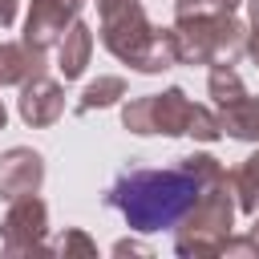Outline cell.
Returning <instances> with one entry per match:
<instances>
[{
    "mask_svg": "<svg viewBox=\"0 0 259 259\" xmlns=\"http://www.w3.org/2000/svg\"><path fill=\"white\" fill-rule=\"evenodd\" d=\"M85 0H32L28 20H24V45L45 53L49 45H57L65 36V28L77 20Z\"/></svg>",
    "mask_w": 259,
    "mask_h": 259,
    "instance_id": "52a82bcc",
    "label": "cell"
},
{
    "mask_svg": "<svg viewBox=\"0 0 259 259\" xmlns=\"http://www.w3.org/2000/svg\"><path fill=\"white\" fill-rule=\"evenodd\" d=\"M121 121L134 134H190V138H202V142H214L223 134L219 113L186 101L182 89H166V93H150V97L130 101L121 109Z\"/></svg>",
    "mask_w": 259,
    "mask_h": 259,
    "instance_id": "3957f363",
    "label": "cell"
},
{
    "mask_svg": "<svg viewBox=\"0 0 259 259\" xmlns=\"http://www.w3.org/2000/svg\"><path fill=\"white\" fill-rule=\"evenodd\" d=\"M61 109H65L61 85L49 81V77H40V73H32L24 81V93H20V117L28 125H53L61 117Z\"/></svg>",
    "mask_w": 259,
    "mask_h": 259,
    "instance_id": "9c48e42d",
    "label": "cell"
},
{
    "mask_svg": "<svg viewBox=\"0 0 259 259\" xmlns=\"http://www.w3.org/2000/svg\"><path fill=\"white\" fill-rule=\"evenodd\" d=\"M239 0H178L174 4V20H190V16H219V12H235Z\"/></svg>",
    "mask_w": 259,
    "mask_h": 259,
    "instance_id": "2e32d148",
    "label": "cell"
},
{
    "mask_svg": "<svg viewBox=\"0 0 259 259\" xmlns=\"http://www.w3.org/2000/svg\"><path fill=\"white\" fill-rule=\"evenodd\" d=\"M251 24H255V32H251V40H247V53H251L255 65H259V0H251Z\"/></svg>",
    "mask_w": 259,
    "mask_h": 259,
    "instance_id": "d6986e66",
    "label": "cell"
},
{
    "mask_svg": "<svg viewBox=\"0 0 259 259\" xmlns=\"http://www.w3.org/2000/svg\"><path fill=\"white\" fill-rule=\"evenodd\" d=\"M40 57L36 49L28 45H12V40H0V85H24L36 69H40Z\"/></svg>",
    "mask_w": 259,
    "mask_h": 259,
    "instance_id": "7c38bea8",
    "label": "cell"
},
{
    "mask_svg": "<svg viewBox=\"0 0 259 259\" xmlns=\"http://www.w3.org/2000/svg\"><path fill=\"white\" fill-rule=\"evenodd\" d=\"M89 53H93V32H89L81 20H73V24L65 28V36L57 40V69L65 73V81H73V77L85 73Z\"/></svg>",
    "mask_w": 259,
    "mask_h": 259,
    "instance_id": "30bf717a",
    "label": "cell"
},
{
    "mask_svg": "<svg viewBox=\"0 0 259 259\" xmlns=\"http://www.w3.org/2000/svg\"><path fill=\"white\" fill-rule=\"evenodd\" d=\"M4 117H8V113H4V105H0V130H4Z\"/></svg>",
    "mask_w": 259,
    "mask_h": 259,
    "instance_id": "44dd1931",
    "label": "cell"
},
{
    "mask_svg": "<svg viewBox=\"0 0 259 259\" xmlns=\"http://www.w3.org/2000/svg\"><path fill=\"white\" fill-rule=\"evenodd\" d=\"M174 45H178V61H190V65H235V57L243 53V24L231 12L174 20Z\"/></svg>",
    "mask_w": 259,
    "mask_h": 259,
    "instance_id": "5b68a950",
    "label": "cell"
},
{
    "mask_svg": "<svg viewBox=\"0 0 259 259\" xmlns=\"http://www.w3.org/2000/svg\"><path fill=\"white\" fill-rule=\"evenodd\" d=\"M101 8V40L105 49L134 65L138 73H162L178 65L174 28H154L138 0H97Z\"/></svg>",
    "mask_w": 259,
    "mask_h": 259,
    "instance_id": "7a4b0ae2",
    "label": "cell"
},
{
    "mask_svg": "<svg viewBox=\"0 0 259 259\" xmlns=\"http://www.w3.org/2000/svg\"><path fill=\"white\" fill-rule=\"evenodd\" d=\"M45 223H49V210L36 194H24V198H12L4 223H0V239H4V251L8 255H28V251H45Z\"/></svg>",
    "mask_w": 259,
    "mask_h": 259,
    "instance_id": "8992f818",
    "label": "cell"
},
{
    "mask_svg": "<svg viewBox=\"0 0 259 259\" xmlns=\"http://www.w3.org/2000/svg\"><path fill=\"white\" fill-rule=\"evenodd\" d=\"M16 16V0H0V28H8Z\"/></svg>",
    "mask_w": 259,
    "mask_h": 259,
    "instance_id": "ffe728a7",
    "label": "cell"
},
{
    "mask_svg": "<svg viewBox=\"0 0 259 259\" xmlns=\"http://www.w3.org/2000/svg\"><path fill=\"white\" fill-rule=\"evenodd\" d=\"M231 219H235V198H231V174H219L202 186L194 210L178 223L174 251L178 255H223L231 239Z\"/></svg>",
    "mask_w": 259,
    "mask_h": 259,
    "instance_id": "277c9868",
    "label": "cell"
},
{
    "mask_svg": "<svg viewBox=\"0 0 259 259\" xmlns=\"http://www.w3.org/2000/svg\"><path fill=\"white\" fill-rule=\"evenodd\" d=\"M45 182V162L36 150H24V146H12L8 154H0V198H24V194H36Z\"/></svg>",
    "mask_w": 259,
    "mask_h": 259,
    "instance_id": "ba28073f",
    "label": "cell"
},
{
    "mask_svg": "<svg viewBox=\"0 0 259 259\" xmlns=\"http://www.w3.org/2000/svg\"><path fill=\"white\" fill-rule=\"evenodd\" d=\"M219 130L239 142H259V97L243 93L235 105L219 109Z\"/></svg>",
    "mask_w": 259,
    "mask_h": 259,
    "instance_id": "8fae6325",
    "label": "cell"
},
{
    "mask_svg": "<svg viewBox=\"0 0 259 259\" xmlns=\"http://www.w3.org/2000/svg\"><path fill=\"white\" fill-rule=\"evenodd\" d=\"M219 174L227 170L210 154H190L174 170H125L105 190V202L121 210L134 231H166L194 210L202 186Z\"/></svg>",
    "mask_w": 259,
    "mask_h": 259,
    "instance_id": "6da1fadb",
    "label": "cell"
},
{
    "mask_svg": "<svg viewBox=\"0 0 259 259\" xmlns=\"http://www.w3.org/2000/svg\"><path fill=\"white\" fill-rule=\"evenodd\" d=\"M243 93H247V89H243V81H239V73H235L231 65H214V69H210V97H214V109L235 105Z\"/></svg>",
    "mask_w": 259,
    "mask_h": 259,
    "instance_id": "5bb4252c",
    "label": "cell"
},
{
    "mask_svg": "<svg viewBox=\"0 0 259 259\" xmlns=\"http://www.w3.org/2000/svg\"><path fill=\"white\" fill-rule=\"evenodd\" d=\"M53 251H57V255H69V251H81V255H93V243H89V239H85L81 231H69V235H65V239H61V243H57Z\"/></svg>",
    "mask_w": 259,
    "mask_h": 259,
    "instance_id": "e0dca14e",
    "label": "cell"
},
{
    "mask_svg": "<svg viewBox=\"0 0 259 259\" xmlns=\"http://www.w3.org/2000/svg\"><path fill=\"white\" fill-rule=\"evenodd\" d=\"M235 251H259V223H255V231L247 235V239H227V247H223V255H235Z\"/></svg>",
    "mask_w": 259,
    "mask_h": 259,
    "instance_id": "ac0fdd59",
    "label": "cell"
},
{
    "mask_svg": "<svg viewBox=\"0 0 259 259\" xmlns=\"http://www.w3.org/2000/svg\"><path fill=\"white\" fill-rule=\"evenodd\" d=\"M117 97H125V81H121V77H101V81H93V85L81 93V101H77V113H89V109L113 105Z\"/></svg>",
    "mask_w": 259,
    "mask_h": 259,
    "instance_id": "9a60e30c",
    "label": "cell"
},
{
    "mask_svg": "<svg viewBox=\"0 0 259 259\" xmlns=\"http://www.w3.org/2000/svg\"><path fill=\"white\" fill-rule=\"evenodd\" d=\"M231 186L239 194V210H255L259 206V154H251L235 174H231Z\"/></svg>",
    "mask_w": 259,
    "mask_h": 259,
    "instance_id": "4fadbf2b",
    "label": "cell"
}]
</instances>
